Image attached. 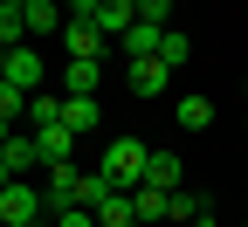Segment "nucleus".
Segmentation results:
<instances>
[{
  "label": "nucleus",
  "instance_id": "393cba45",
  "mask_svg": "<svg viewBox=\"0 0 248 227\" xmlns=\"http://www.w3.org/2000/svg\"><path fill=\"white\" fill-rule=\"evenodd\" d=\"M186 227H214V213H207V220H186Z\"/></svg>",
  "mask_w": 248,
  "mask_h": 227
},
{
  "label": "nucleus",
  "instance_id": "f257e3e1",
  "mask_svg": "<svg viewBox=\"0 0 248 227\" xmlns=\"http://www.w3.org/2000/svg\"><path fill=\"white\" fill-rule=\"evenodd\" d=\"M145 158H152V145H138V138H110L97 172H110L117 193H138V186H145Z\"/></svg>",
  "mask_w": 248,
  "mask_h": 227
},
{
  "label": "nucleus",
  "instance_id": "9b49d317",
  "mask_svg": "<svg viewBox=\"0 0 248 227\" xmlns=\"http://www.w3.org/2000/svg\"><path fill=\"white\" fill-rule=\"evenodd\" d=\"M35 145H42V166H69L76 131H69V124H48V131H35Z\"/></svg>",
  "mask_w": 248,
  "mask_h": 227
},
{
  "label": "nucleus",
  "instance_id": "a211bd4d",
  "mask_svg": "<svg viewBox=\"0 0 248 227\" xmlns=\"http://www.w3.org/2000/svg\"><path fill=\"white\" fill-rule=\"evenodd\" d=\"M214 124V104L207 96H179V131H207Z\"/></svg>",
  "mask_w": 248,
  "mask_h": 227
},
{
  "label": "nucleus",
  "instance_id": "f3484780",
  "mask_svg": "<svg viewBox=\"0 0 248 227\" xmlns=\"http://www.w3.org/2000/svg\"><path fill=\"white\" fill-rule=\"evenodd\" d=\"M97 83H104V62H69V90L62 96H97Z\"/></svg>",
  "mask_w": 248,
  "mask_h": 227
},
{
  "label": "nucleus",
  "instance_id": "aec40b11",
  "mask_svg": "<svg viewBox=\"0 0 248 227\" xmlns=\"http://www.w3.org/2000/svg\"><path fill=\"white\" fill-rule=\"evenodd\" d=\"M97 220H104V227H138V207H131V193H117L110 207H97Z\"/></svg>",
  "mask_w": 248,
  "mask_h": 227
},
{
  "label": "nucleus",
  "instance_id": "6ab92c4d",
  "mask_svg": "<svg viewBox=\"0 0 248 227\" xmlns=\"http://www.w3.org/2000/svg\"><path fill=\"white\" fill-rule=\"evenodd\" d=\"M214 207L200 200V193H172V227H186V220H207Z\"/></svg>",
  "mask_w": 248,
  "mask_h": 227
},
{
  "label": "nucleus",
  "instance_id": "5701e85b",
  "mask_svg": "<svg viewBox=\"0 0 248 227\" xmlns=\"http://www.w3.org/2000/svg\"><path fill=\"white\" fill-rule=\"evenodd\" d=\"M62 14H69V21H97L104 0H62Z\"/></svg>",
  "mask_w": 248,
  "mask_h": 227
},
{
  "label": "nucleus",
  "instance_id": "7ed1b4c3",
  "mask_svg": "<svg viewBox=\"0 0 248 227\" xmlns=\"http://www.w3.org/2000/svg\"><path fill=\"white\" fill-rule=\"evenodd\" d=\"M0 83H14V90L35 96V90H42V55L28 48V42H21V48H7V55H0Z\"/></svg>",
  "mask_w": 248,
  "mask_h": 227
},
{
  "label": "nucleus",
  "instance_id": "b1692460",
  "mask_svg": "<svg viewBox=\"0 0 248 227\" xmlns=\"http://www.w3.org/2000/svg\"><path fill=\"white\" fill-rule=\"evenodd\" d=\"M138 21H159V28H166V21H172V0H145V14H138Z\"/></svg>",
  "mask_w": 248,
  "mask_h": 227
},
{
  "label": "nucleus",
  "instance_id": "bb28decb",
  "mask_svg": "<svg viewBox=\"0 0 248 227\" xmlns=\"http://www.w3.org/2000/svg\"><path fill=\"white\" fill-rule=\"evenodd\" d=\"M241 227H248V220H241Z\"/></svg>",
  "mask_w": 248,
  "mask_h": 227
},
{
  "label": "nucleus",
  "instance_id": "1a4fd4ad",
  "mask_svg": "<svg viewBox=\"0 0 248 227\" xmlns=\"http://www.w3.org/2000/svg\"><path fill=\"white\" fill-rule=\"evenodd\" d=\"M76 186H83V172H76V166H48V179H42V193H48V213L76 207Z\"/></svg>",
  "mask_w": 248,
  "mask_h": 227
},
{
  "label": "nucleus",
  "instance_id": "ddd939ff",
  "mask_svg": "<svg viewBox=\"0 0 248 227\" xmlns=\"http://www.w3.org/2000/svg\"><path fill=\"white\" fill-rule=\"evenodd\" d=\"M62 124H69L76 138H83V131H97V124H104V110H97V96H69V104H62Z\"/></svg>",
  "mask_w": 248,
  "mask_h": 227
},
{
  "label": "nucleus",
  "instance_id": "412c9836",
  "mask_svg": "<svg viewBox=\"0 0 248 227\" xmlns=\"http://www.w3.org/2000/svg\"><path fill=\"white\" fill-rule=\"evenodd\" d=\"M0 42H7V48L28 42V14H21V7H0Z\"/></svg>",
  "mask_w": 248,
  "mask_h": 227
},
{
  "label": "nucleus",
  "instance_id": "a878e982",
  "mask_svg": "<svg viewBox=\"0 0 248 227\" xmlns=\"http://www.w3.org/2000/svg\"><path fill=\"white\" fill-rule=\"evenodd\" d=\"M0 7H28V0H0Z\"/></svg>",
  "mask_w": 248,
  "mask_h": 227
},
{
  "label": "nucleus",
  "instance_id": "4468645a",
  "mask_svg": "<svg viewBox=\"0 0 248 227\" xmlns=\"http://www.w3.org/2000/svg\"><path fill=\"white\" fill-rule=\"evenodd\" d=\"M62 104H69V96L35 90V104H28V131H48V124H62Z\"/></svg>",
  "mask_w": 248,
  "mask_h": 227
},
{
  "label": "nucleus",
  "instance_id": "2eb2a0df",
  "mask_svg": "<svg viewBox=\"0 0 248 227\" xmlns=\"http://www.w3.org/2000/svg\"><path fill=\"white\" fill-rule=\"evenodd\" d=\"M110 200H117L110 172H83V186H76V207H90V213H97V207H110Z\"/></svg>",
  "mask_w": 248,
  "mask_h": 227
},
{
  "label": "nucleus",
  "instance_id": "39448f33",
  "mask_svg": "<svg viewBox=\"0 0 248 227\" xmlns=\"http://www.w3.org/2000/svg\"><path fill=\"white\" fill-rule=\"evenodd\" d=\"M117 48H124V62H152V55L166 48V28H159V21H131Z\"/></svg>",
  "mask_w": 248,
  "mask_h": 227
},
{
  "label": "nucleus",
  "instance_id": "20e7f679",
  "mask_svg": "<svg viewBox=\"0 0 248 227\" xmlns=\"http://www.w3.org/2000/svg\"><path fill=\"white\" fill-rule=\"evenodd\" d=\"M0 172H7V179H21V172H48V166H42V145L21 138V131H7V145H0Z\"/></svg>",
  "mask_w": 248,
  "mask_h": 227
},
{
  "label": "nucleus",
  "instance_id": "0eeeda50",
  "mask_svg": "<svg viewBox=\"0 0 248 227\" xmlns=\"http://www.w3.org/2000/svg\"><path fill=\"white\" fill-rule=\"evenodd\" d=\"M124 83H131V96H166L172 69H166L159 55H152V62H124Z\"/></svg>",
  "mask_w": 248,
  "mask_h": 227
},
{
  "label": "nucleus",
  "instance_id": "dca6fc26",
  "mask_svg": "<svg viewBox=\"0 0 248 227\" xmlns=\"http://www.w3.org/2000/svg\"><path fill=\"white\" fill-rule=\"evenodd\" d=\"M28 104H35V96H28V90H14V83H0V124H7V131H14V124H28Z\"/></svg>",
  "mask_w": 248,
  "mask_h": 227
},
{
  "label": "nucleus",
  "instance_id": "423d86ee",
  "mask_svg": "<svg viewBox=\"0 0 248 227\" xmlns=\"http://www.w3.org/2000/svg\"><path fill=\"white\" fill-rule=\"evenodd\" d=\"M62 42H69V62H104V28L97 21H69V28H62Z\"/></svg>",
  "mask_w": 248,
  "mask_h": 227
},
{
  "label": "nucleus",
  "instance_id": "6e6552de",
  "mask_svg": "<svg viewBox=\"0 0 248 227\" xmlns=\"http://www.w3.org/2000/svg\"><path fill=\"white\" fill-rule=\"evenodd\" d=\"M131 207H138V227H172V193H159V186H138Z\"/></svg>",
  "mask_w": 248,
  "mask_h": 227
},
{
  "label": "nucleus",
  "instance_id": "f03ea898",
  "mask_svg": "<svg viewBox=\"0 0 248 227\" xmlns=\"http://www.w3.org/2000/svg\"><path fill=\"white\" fill-rule=\"evenodd\" d=\"M48 213V193L42 186H28V179H7L0 186V227H35Z\"/></svg>",
  "mask_w": 248,
  "mask_h": 227
},
{
  "label": "nucleus",
  "instance_id": "9d476101",
  "mask_svg": "<svg viewBox=\"0 0 248 227\" xmlns=\"http://www.w3.org/2000/svg\"><path fill=\"white\" fill-rule=\"evenodd\" d=\"M28 35H62V28H69V14H62V0H28Z\"/></svg>",
  "mask_w": 248,
  "mask_h": 227
},
{
  "label": "nucleus",
  "instance_id": "f8f14e48",
  "mask_svg": "<svg viewBox=\"0 0 248 227\" xmlns=\"http://www.w3.org/2000/svg\"><path fill=\"white\" fill-rule=\"evenodd\" d=\"M179 172H186L179 151H152L145 158V186H159V193H179Z\"/></svg>",
  "mask_w": 248,
  "mask_h": 227
},
{
  "label": "nucleus",
  "instance_id": "4be33fe9",
  "mask_svg": "<svg viewBox=\"0 0 248 227\" xmlns=\"http://www.w3.org/2000/svg\"><path fill=\"white\" fill-rule=\"evenodd\" d=\"M186 55H193V42H186L179 28H166V48H159V62H166V69H186Z\"/></svg>",
  "mask_w": 248,
  "mask_h": 227
}]
</instances>
